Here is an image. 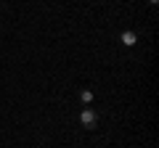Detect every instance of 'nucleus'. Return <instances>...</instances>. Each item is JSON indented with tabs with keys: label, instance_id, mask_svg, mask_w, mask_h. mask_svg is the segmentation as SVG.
Instances as JSON below:
<instances>
[{
	"label": "nucleus",
	"instance_id": "obj_1",
	"mask_svg": "<svg viewBox=\"0 0 159 148\" xmlns=\"http://www.w3.org/2000/svg\"><path fill=\"white\" fill-rule=\"evenodd\" d=\"M98 122H101V114H98L93 106H85V108H80V124L85 127V130H96Z\"/></svg>",
	"mask_w": 159,
	"mask_h": 148
},
{
	"label": "nucleus",
	"instance_id": "obj_2",
	"mask_svg": "<svg viewBox=\"0 0 159 148\" xmlns=\"http://www.w3.org/2000/svg\"><path fill=\"white\" fill-rule=\"evenodd\" d=\"M119 42H122L125 48L138 45V32L135 29H122V32H119Z\"/></svg>",
	"mask_w": 159,
	"mask_h": 148
},
{
	"label": "nucleus",
	"instance_id": "obj_3",
	"mask_svg": "<svg viewBox=\"0 0 159 148\" xmlns=\"http://www.w3.org/2000/svg\"><path fill=\"white\" fill-rule=\"evenodd\" d=\"M80 101L85 103V106H90V103H93V90H88V87H82V90H80Z\"/></svg>",
	"mask_w": 159,
	"mask_h": 148
},
{
	"label": "nucleus",
	"instance_id": "obj_4",
	"mask_svg": "<svg viewBox=\"0 0 159 148\" xmlns=\"http://www.w3.org/2000/svg\"><path fill=\"white\" fill-rule=\"evenodd\" d=\"M148 3H151V6H157V3H159V0H148Z\"/></svg>",
	"mask_w": 159,
	"mask_h": 148
}]
</instances>
